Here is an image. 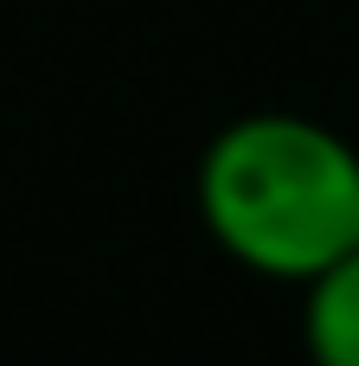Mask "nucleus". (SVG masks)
<instances>
[{
	"label": "nucleus",
	"instance_id": "nucleus-1",
	"mask_svg": "<svg viewBox=\"0 0 359 366\" xmlns=\"http://www.w3.org/2000/svg\"><path fill=\"white\" fill-rule=\"evenodd\" d=\"M206 219L244 264L315 277L359 244V161L295 116L238 122L206 161Z\"/></svg>",
	"mask_w": 359,
	"mask_h": 366
},
{
	"label": "nucleus",
	"instance_id": "nucleus-2",
	"mask_svg": "<svg viewBox=\"0 0 359 366\" xmlns=\"http://www.w3.org/2000/svg\"><path fill=\"white\" fill-rule=\"evenodd\" d=\"M308 341L334 366H359V244L334 264L315 270V302H308Z\"/></svg>",
	"mask_w": 359,
	"mask_h": 366
}]
</instances>
